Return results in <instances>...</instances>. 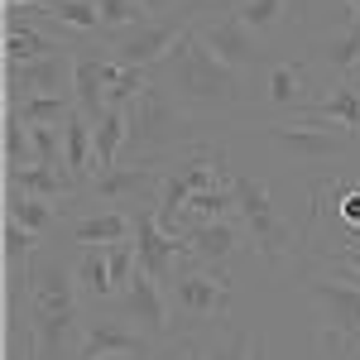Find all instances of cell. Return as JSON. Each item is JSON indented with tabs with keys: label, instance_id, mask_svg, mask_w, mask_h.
Instances as JSON below:
<instances>
[{
	"label": "cell",
	"instance_id": "cell-1",
	"mask_svg": "<svg viewBox=\"0 0 360 360\" xmlns=\"http://www.w3.org/2000/svg\"><path fill=\"white\" fill-rule=\"evenodd\" d=\"M149 77L164 86L197 125H221V120H236V115L250 111V82L236 68H226L207 53L193 29L178 39V49L159 68H149Z\"/></svg>",
	"mask_w": 360,
	"mask_h": 360
},
{
	"label": "cell",
	"instance_id": "cell-2",
	"mask_svg": "<svg viewBox=\"0 0 360 360\" xmlns=\"http://www.w3.org/2000/svg\"><path fill=\"white\" fill-rule=\"evenodd\" d=\"M130 111V139H125V159H139V164H173L183 149L202 144V130L193 115L183 111L164 86L149 77V86L139 91L135 101L125 106Z\"/></svg>",
	"mask_w": 360,
	"mask_h": 360
},
{
	"label": "cell",
	"instance_id": "cell-3",
	"mask_svg": "<svg viewBox=\"0 0 360 360\" xmlns=\"http://www.w3.org/2000/svg\"><path fill=\"white\" fill-rule=\"evenodd\" d=\"M77 303H82V293H77L72 269L53 255H39L34 278H29V332L39 341V360H63L72 332L82 327Z\"/></svg>",
	"mask_w": 360,
	"mask_h": 360
},
{
	"label": "cell",
	"instance_id": "cell-4",
	"mask_svg": "<svg viewBox=\"0 0 360 360\" xmlns=\"http://www.w3.org/2000/svg\"><path fill=\"white\" fill-rule=\"evenodd\" d=\"M231 298H236V283L221 264H207L197 255H178V269L168 283V303L173 317L188 322V327H221L231 322Z\"/></svg>",
	"mask_w": 360,
	"mask_h": 360
},
{
	"label": "cell",
	"instance_id": "cell-5",
	"mask_svg": "<svg viewBox=\"0 0 360 360\" xmlns=\"http://www.w3.org/2000/svg\"><path fill=\"white\" fill-rule=\"evenodd\" d=\"M236 217L245 221V231L255 236V250H259V259H269V264H288L298 245H303V236H298V226H288L278 217L274 207V193H269V183H259L255 173L245 168H236Z\"/></svg>",
	"mask_w": 360,
	"mask_h": 360
},
{
	"label": "cell",
	"instance_id": "cell-6",
	"mask_svg": "<svg viewBox=\"0 0 360 360\" xmlns=\"http://www.w3.org/2000/svg\"><path fill=\"white\" fill-rule=\"evenodd\" d=\"M307 298L322 312V346L336 351L341 360H360V278H307Z\"/></svg>",
	"mask_w": 360,
	"mask_h": 360
},
{
	"label": "cell",
	"instance_id": "cell-7",
	"mask_svg": "<svg viewBox=\"0 0 360 360\" xmlns=\"http://www.w3.org/2000/svg\"><path fill=\"white\" fill-rule=\"evenodd\" d=\"M168 164H139V159H120L115 168H96L91 183L77 197L96 202L101 212H139V207H159Z\"/></svg>",
	"mask_w": 360,
	"mask_h": 360
},
{
	"label": "cell",
	"instance_id": "cell-8",
	"mask_svg": "<svg viewBox=\"0 0 360 360\" xmlns=\"http://www.w3.org/2000/svg\"><path fill=\"white\" fill-rule=\"evenodd\" d=\"M212 5H197V10H188V15H168V20H144V25H135V29H120V34H106V49H111V63H120V68H159L173 49H178V39L188 34V29L207 15Z\"/></svg>",
	"mask_w": 360,
	"mask_h": 360
},
{
	"label": "cell",
	"instance_id": "cell-9",
	"mask_svg": "<svg viewBox=\"0 0 360 360\" xmlns=\"http://www.w3.org/2000/svg\"><path fill=\"white\" fill-rule=\"evenodd\" d=\"M269 139H274L278 149L288 154V159H298V164H336L346 149H351V130L346 125H336V120H278V125H269Z\"/></svg>",
	"mask_w": 360,
	"mask_h": 360
},
{
	"label": "cell",
	"instance_id": "cell-10",
	"mask_svg": "<svg viewBox=\"0 0 360 360\" xmlns=\"http://www.w3.org/2000/svg\"><path fill=\"white\" fill-rule=\"evenodd\" d=\"M193 34H197V44L217 58V63L236 68L240 77H250V72L259 68V58H264V44H259V39H255L231 10H217V5L193 25Z\"/></svg>",
	"mask_w": 360,
	"mask_h": 360
},
{
	"label": "cell",
	"instance_id": "cell-11",
	"mask_svg": "<svg viewBox=\"0 0 360 360\" xmlns=\"http://www.w3.org/2000/svg\"><path fill=\"white\" fill-rule=\"evenodd\" d=\"M115 317H125L130 327H139L149 341H168V332H173L168 288L149 274V269H135V278L125 283V293L115 298Z\"/></svg>",
	"mask_w": 360,
	"mask_h": 360
},
{
	"label": "cell",
	"instance_id": "cell-12",
	"mask_svg": "<svg viewBox=\"0 0 360 360\" xmlns=\"http://www.w3.org/2000/svg\"><path fill=\"white\" fill-rule=\"evenodd\" d=\"M149 336L130 327L125 317H86L82 336H77V360H111V356H130V360H149Z\"/></svg>",
	"mask_w": 360,
	"mask_h": 360
},
{
	"label": "cell",
	"instance_id": "cell-13",
	"mask_svg": "<svg viewBox=\"0 0 360 360\" xmlns=\"http://www.w3.org/2000/svg\"><path fill=\"white\" fill-rule=\"evenodd\" d=\"M72 53H53L25 63V68H5V101H29V96H72Z\"/></svg>",
	"mask_w": 360,
	"mask_h": 360
},
{
	"label": "cell",
	"instance_id": "cell-14",
	"mask_svg": "<svg viewBox=\"0 0 360 360\" xmlns=\"http://www.w3.org/2000/svg\"><path fill=\"white\" fill-rule=\"evenodd\" d=\"M135 217V250H139V269H149V274L159 278V283H173V269H178V255H183V240L178 236H168L164 226H159V212L154 207H139L130 212Z\"/></svg>",
	"mask_w": 360,
	"mask_h": 360
},
{
	"label": "cell",
	"instance_id": "cell-15",
	"mask_svg": "<svg viewBox=\"0 0 360 360\" xmlns=\"http://www.w3.org/2000/svg\"><path fill=\"white\" fill-rule=\"evenodd\" d=\"M63 236H68V245H77V250H111L120 240H135V217L130 212H101V207H91L77 221L63 226Z\"/></svg>",
	"mask_w": 360,
	"mask_h": 360
},
{
	"label": "cell",
	"instance_id": "cell-16",
	"mask_svg": "<svg viewBox=\"0 0 360 360\" xmlns=\"http://www.w3.org/2000/svg\"><path fill=\"white\" fill-rule=\"evenodd\" d=\"M307 63L336 72L341 82H360V10H351V25L341 29V34L312 44V49H307Z\"/></svg>",
	"mask_w": 360,
	"mask_h": 360
},
{
	"label": "cell",
	"instance_id": "cell-17",
	"mask_svg": "<svg viewBox=\"0 0 360 360\" xmlns=\"http://www.w3.org/2000/svg\"><path fill=\"white\" fill-rule=\"evenodd\" d=\"M68 53L63 39H49L44 29H34L20 20V10L5 15V68H25V63H39V58Z\"/></svg>",
	"mask_w": 360,
	"mask_h": 360
},
{
	"label": "cell",
	"instance_id": "cell-18",
	"mask_svg": "<svg viewBox=\"0 0 360 360\" xmlns=\"http://www.w3.org/2000/svg\"><path fill=\"white\" fill-rule=\"evenodd\" d=\"M72 101L91 120H101V111H106V58H96L91 49L72 53Z\"/></svg>",
	"mask_w": 360,
	"mask_h": 360
},
{
	"label": "cell",
	"instance_id": "cell-19",
	"mask_svg": "<svg viewBox=\"0 0 360 360\" xmlns=\"http://www.w3.org/2000/svg\"><path fill=\"white\" fill-rule=\"evenodd\" d=\"M178 240L188 245V255L207 259V264H221L226 255H236V245H240V226L236 221H193Z\"/></svg>",
	"mask_w": 360,
	"mask_h": 360
},
{
	"label": "cell",
	"instance_id": "cell-20",
	"mask_svg": "<svg viewBox=\"0 0 360 360\" xmlns=\"http://www.w3.org/2000/svg\"><path fill=\"white\" fill-rule=\"evenodd\" d=\"M307 68L312 63H298V58H278V63H269V106L274 111H303L307 106Z\"/></svg>",
	"mask_w": 360,
	"mask_h": 360
},
{
	"label": "cell",
	"instance_id": "cell-21",
	"mask_svg": "<svg viewBox=\"0 0 360 360\" xmlns=\"http://www.w3.org/2000/svg\"><path fill=\"white\" fill-rule=\"evenodd\" d=\"M5 188H15V193H29V197H44V202H63V197H77V183L68 178V173H58L49 164H29V168H15V173H5Z\"/></svg>",
	"mask_w": 360,
	"mask_h": 360
},
{
	"label": "cell",
	"instance_id": "cell-22",
	"mask_svg": "<svg viewBox=\"0 0 360 360\" xmlns=\"http://www.w3.org/2000/svg\"><path fill=\"white\" fill-rule=\"evenodd\" d=\"M298 115H303V120H336V125H346L351 135H360V82H341L336 91L307 101Z\"/></svg>",
	"mask_w": 360,
	"mask_h": 360
},
{
	"label": "cell",
	"instance_id": "cell-23",
	"mask_svg": "<svg viewBox=\"0 0 360 360\" xmlns=\"http://www.w3.org/2000/svg\"><path fill=\"white\" fill-rule=\"evenodd\" d=\"M231 15H236L259 44H269V39H278V34L288 29V0H236Z\"/></svg>",
	"mask_w": 360,
	"mask_h": 360
},
{
	"label": "cell",
	"instance_id": "cell-24",
	"mask_svg": "<svg viewBox=\"0 0 360 360\" xmlns=\"http://www.w3.org/2000/svg\"><path fill=\"white\" fill-rule=\"evenodd\" d=\"M72 278H77V293H82L86 303H106V298H115L106 250H77V259H72Z\"/></svg>",
	"mask_w": 360,
	"mask_h": 360
},
{
	"label": "cell",
	"instance_id": "cell-25",
	"mask_svg": "<svg viewBox=\"0 0 360 360\" xmlns=\"http://www.w3.org/2000/svg\"><path fill=\"white\" fill-rule=\"evenodd\" d=\"M5 217H10V221H20L25 231H34V236L58 231V207H53V202L29 197V193H15V188H5Z\"/></svg>",
	"mask_w": 360,
	"mask_h": 360
},
{
	"label": "cell",
	"instance_id": "cell-26",
	"mask_svg": "<svg viewBox=\"0 0 360 360\" xmlns=\"http://www.w3.org/2000/svg\"><path fill=\"white\" fill-rule=\"evenodd\" d=\"M39 15L53 20V25H63L68 34H86V39L106 29L101 25V5H96V0H53V5L39 10Z\"/></svg>",
	"mask_w": 360,
	"mask_h": 360
},
{
	"label": "cell",
	"instance_id": "cell-27",
	"mask_svg": "<svg viewBox=\"0 0 360 360\" xmlns=\"http://www.w3.org/2000/svg\"><path fill=\"white\" fill-rule=\"evenodd\" d=\"M5 274H25V269H34L39 264V240L44 236H34V231H25L20 221H10L5 217Z\"/></svg>",
	"mask_w": 360,
	"mask_h": 360
},
{
	"label": "cell",
	"instance_id": "cell-28",
	"mask_svg": "<svg viewBox=\"0 0 360 360\" xmlns=\"http://www.w3.org/2000/svg\"><path fill=\"white\" fill-rule=\"evenodd\" d=\"M15 111H20L25 125H63L68 115L77 111V101L72 96H29V101H15Z\"/></svg>",
	"mask_w": 360,
	"mask_h": 360
},
{
	"label": "cell",
	"instance_id": "cell-29",
	"mask_svg": "<svg viewBox=\"0 0 360 360\" xmlns=\"http://www.w3.org/2000/svg\"><path fill=\"white\" fill-rule=\"evenodd\" d=\"M39 164L34 159V139H29V125L20 120L15 106H5V173H15V168H29Z\"/></svg>",
	"mask_w": 360,
	"mask_h": 360
},
{
	"label": "cell",
	"instance_id": "cell-30",
	"mask_svg": "<svg viewBox=\"0 0 360 360\" xmlns=\"http://www.w3.org/2000/svg\"><path fill=\"white\" fill-rule=\"evenodd\" d=\"M144 86H149L144 68H120V63L106 58V106H130Z\"/></svg>",
	"mask_w": 360,
	"mask_h": 360
},
{
	"label": "cell",
	"instance_id": "cell-31",
	"mask_svg": "<svg viewBox=\"0 0 360 360\" xmlns=\"http://www.w3.org/2000/svg\"><path fill=\"white\" fill-rule=\"evenodd\" d=\"M96 5H101L106 34H120V29H135V25H144V20H154L149 0H96Z\"/></svg>",
	"mask_w": 360,
	"mask_h": 360
},
{
	"label": "cell",
	"instance_id": "cell-32",
	"mask_svg": "<svg viewBox=\"0 0 360 360\" xmlns=\"http://www.w3.org/2000/svg\"><path fill=\"white\" fill-rule=\"evenodd\" d=\"M207 360H264V341H255L245 327H231L226 341H217L207 351Z\"/></svg>",
	"mask_w": 360,
	"mask_h": 360
},
{
	"label": "cell",
	"instance_id": "cell-33",
	"mask_svg": "<svg viewBox=\"0 0 360 360\" xmlns=\"http://www.w3.org/2000/svg\"><path fill=\"white\" fill-rule=\"evenodd\" d=\"M317 255H327V259H332L336 274L360 278V240H356V245H327V250H317Z\"/></svg>",
	"mask_w": 360,
	"mask_h": 360
},
{
	"label": "cell",
	"instance_id": "cell-34",
	"mask_svg": "<svg viewBox=\"0 0 360 360\" xmlns=\"http://www.w3.org/2000/svg\"><path fill=\"white\" fill-rule=\"evenodd\" d=\"M159 360H207V351H202L197 341H178V346H168Z\"/></svg>",
	"mask_w": 360,
	"mask_h": 360
},
{
	"label": "cell",
	"instance_id": "cell-35",
	"mask_svg": "<svg viewBox=\"0 0 360 360\" xmlns=\"http://www.w3.org/2000/svg\"><path fill=\"white\" fill-rule=\"evenodd\" d=\"M346 5H351V10H360V0H346Z\"/></svg>",
	"mask_w": 360,
	"mask_h": 360
},
{
	"label": "cell",
	"instance_id": "cell-36",
	"mask_svg": "<svg viewBox=\"0 0 360 360\" xmlns=\"http://www.w3.org/2000/svg\"><path fill=\"white\" fill-rule=\"evenodd\" d=\"M111 360H130V356H111Z\"/></svg>",
	"mask_w": 360,
	"mask_h": 360
}]
</instances>
